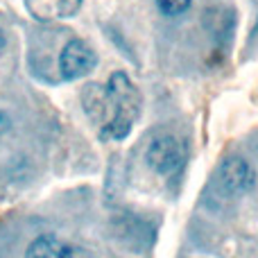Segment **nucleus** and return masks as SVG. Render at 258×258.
Instances as JSON below:
<instances>
[{
    "mask_svg": "<svg viewBox=\"0 0 258 258\" xmlns=\"http://www.w3.org/2000/svg\"><path fill=\"white\" fill-rule=\"evenodd\" d=\"M66 247L68 245H63L54 236H41L27 247L25 258H63Z\"/></svg>",
    "mask_w": 258,
    "mask_h": 258,
    "instance_id": "423d86ee",
    "label": "nucleus"
},
{
    "mask_svg": "<svg viewBox=\"0 0 258 258\" xmlns=\"http://www.w3.org/2000/svg\"><path fill=\"white\" fill-rule=\"evenodd\" d=\"M3 45H5V39H3V32H0V50H3Z\"/></svg>",
    "mask_w": 258,
    "mask_h": 258,
    "instance_id": "1a4fd4ad",
    "label": "nucleus"
},
{
    "mask_svg": "<svg viewBox=\"0 0 258 258\" xmlns=\"http://www.w3.org/2000/svg\"><path fill=\"white\" fill-rule=\"evenodd\" d=\"M57 66H59V73H61V80L73 82L89 75L98 66V54L82 39H71L61 48V52H59Z\"/></svg>",
    "mask_w": 258,
    "mask_h": 258,
    "instance_id": "7ed1b4c3",
    "label": "nucleus"
},
{
    "mask_svg": "<svg viewBox=\"0 0 258 258\" xmlns=\"http://www.w3.org/2000/svg\"><path fill=\"white\" fill-rule=\"evenodd\" d=\"M156 7L165 16H179L190 7V0H156Z\"/></svg>",
    "mask_w": 258,
    "mask_h": 258,
    "instance_id": "0eeeda50",
    "label": "nucleus"
},
{
    "mask_svg": "<svg viewBox=\"0 0 258 258\" xmlns=\"http://www.w3.org/2000/svg\"><path fill=\"white\" fill-rule=\"evenodd\" d=\"M63 258H91V256H89V251L80 249V247H71V245H68V247H66V254H63Z\"/></svg>",
    "mask_w": 258,
    "mask_h": 258,
    "instance_id": "6e6552de",
    "label": "nucleus"
},
{
    "mask_svg": "<svg viewBox=\"0 0 258 258\" xmlns=\"http://www.w3.org/2000/svg\"><path fill=\"white\" fill-rule=\"evenodd\" d=\"M215 183L227 195H242V192H249L254 188L256 172L245 159L233 156V159L222 161V165L215 172Z\"/></svg>",
    "mask_w": 258,
    "mask_h": 258,
    "instance_id": "20e7f679",
    "label": "nucleus"
},
{
    "mask_svg": "<svg viewBox=\"0 0 258 258\" xmlns=\"http://www.w3.org/2000/svg\"><path fill=\"white\" fill-rule=\"evenodd\" d=\"M145 161L154 172L172 174L186 161V147H183V143L177 136L163 134V136H156L150 143V147L145 152Z\"/></svg>",
    "mask_w": 258,
    "mask_h": 258,
    "instance_id": "f03ea898",
    "label": "nucleus"
},
{
    "mask_svg": "<svg viewBox=\"0 0 258 258\" xmlns=\"http://www.w3.org/2000/svg\"><path fill=\"white\" fill-rule=\"evenodd\" d=\"M107 98L111 107V116L100 129L102 141H122L129 136L134 127V120L141 113V95L136 86L122 71L113 73L107 84Z\"/></svg>",
    "mask_w": 258,
    "mask_h": 258,
    "instance_id": "f257e3e1",
    "label": "nucleus"
},
{
    "mask_svg": "<svg viewBox=\"0 0 258 258\" xmlns=\"http://www.w3.org/2000/svg\"><path fill=\"white\" fill-rule=\"evenodd\" d=\"M25 7L36 21H61L73 18L82 7V0H25Z\"/></svg>",
    "mask_w": 258,
    "mask_h": 258,
    "instance_id": "39448f33",
    "label": "nucleus"
}]
</instances>
